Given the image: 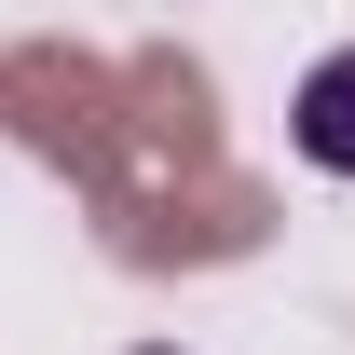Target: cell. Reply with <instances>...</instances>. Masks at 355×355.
Masks as SVG:
<instances>
[{"mask_svg":"<svg viewBox=\"0 0 355 355\" xmlns=\"http://www.w3.org/2000/svg\"><path fill=\"white\" fill-rule=\"evenodd\" d=\"M287 137H301L328 178H355V42L314 55V83H301V110H287Z\"/></svg>","mask_w":355,"mask_h":355,"instance_id":"1","label":"cell"}]
</instances>
